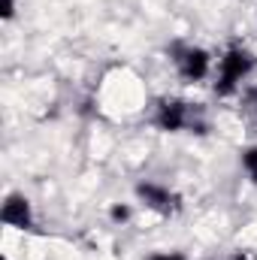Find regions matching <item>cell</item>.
<instances>
[{
  "label": "cell",
  "instance_id": "6da1fadb",
  "mask_svg": "<svg viewBox=\"0 0 257 260\" xmlns=\"http://www.w3.org/2000/svg\"><path fill=\"white\" fill-rule=\"evenodd\" d=\"M251 70H254V55H251L248 49H242V46H230V49L224 52V58L218 61V82H215V94L230 97V94L239 88V82H242Z\"/></svg>",
  "mask_w": 257,
  "mask_h": 260
},
{
  "label": "cell",
  "instance_id": "7a4b0ae2",
  "mask_svg": "<svg viewBox=\"0 0 257 260\" xmlns=\"http://www.w3.org/2000/svg\"><path fill=\"white\" fill-rule=\"evenodd\" d=\"M173 61L185 82H203L212 73V58L200 46H173Z\"/></svg>",
  "mask_w": 257,
  "mask_h": 260
},
{
  "label": "cell",
  "instance_id": "3957f363",
  "mask_svg": "<svg viewBox=\"0 0 257 260\" xmlns=\"http://www.w3.org/2000/svg\"><path fill=\"white\" fill-rule=\"evenodd\" d=\"M154 127L164 130V133H179V130H185V127H194L191 106L185 100H176V97L160 100V106L154 112Z\"/></svg>",
  "mask_w": 257,
  "mask_h": 260
},
{
  "label": "cell",
  "instance_id": "277c9868",
  "mask_svg": "<svg viewBox=\"0 0 257 260\" xmlns=\"http://www.w3.org/2000/svg\"><path fill=\"white\" fill-rule=\"evenodd\" d=\"M136 197L157 215H173L179 209V197L173 194L170 188L157 185V182H139L136 185Z\"/></svg>",
  "mask_w": 257,
  "mask_h": 260
},
{
  "label": "cell",
  "instance_id": "5b68a950",
  "mask_svg": "<svg viewBox=\"0 0 257 260\" xmlns=\"http://www.w3.org/2000/svg\"><path fill=\"white\" fill-rule=\"evenodd\" d=\"M0 221L6 227H15V230H30L34 227V209H30V200L24 194H9L3 200V209H0Z\"/></svg>",
  "mask_w": 257,
  "mask_h": 260
},
{
  "label": "cell",
  "instance_id": "8992f818",
  "mask_svg": "<svg viewBox=\"0 0 257 260\" xmlns=\"http://www.w3.org/2000/svg\"><path fill=\"white\" fill-rule=\"evenodd\" d=\"M242 170L248 173V179L257 185V145H251V148L242 151Z\"/></svg>",
  "mask_w": 257,
  "mask_h": 260
},
{
  "label": "cell",
  "instance_id": "52a82bcc",
  "mask_svg": "<svg viewBox=\"0 0 257 260\" xmlns=\"http://www.w3.org/2000/svg\"><path fill=\"white\" fill-rule=\"evenodd\" d=\"M130 215H133V212H130L127 203H115V206L109 209V218H112L115 224H124V221H130Z\"/></svg>",
  "mask_w": 257,
  "mask_h": 260
},
{
  "label": "cell",
  "instance_id": "ba28073f",
  "mask_svg": "<svg viewBox=\"0 0 257 260\" xmlns=\"http://www.w3.org/2000/svg\"><path fill=\"white\" fill-rule=\"evenodd\" d=\"M145 260H188L182 251H157V254H151V257Z\"/></svg>",
  "mask_w": 257,
  "mask_h": 260
},
{
  "label": "cell",
  "instance_id": "9c48e42d",
  "mask_svg": "<svg viewBox=\"0 0 257 260\" xmlns=\"http://www.w3.org/2000/svg\"><path fill=\"white\" fill-rule=\"evenodd\" d=\"M15 15V0H3V21H9Z\"/></svg>",
  "mask_w": 257,
  "mask_h": 260
},
{
  "label": "cell",
  "instance_id": "30bf717a",
  "mask_svg": "<svg viewBox=\"0 0 257 260\" xmlns=\"http://www.w3.org/2000/svg\"><path fill=\"white\" fill-rule=\"evenodd\" d=\"M248 106L257 112V88H254V91H248Z\"/></svg>",
  "mask_w": 257,
  "mask_h": 260
},
{
  "label": "cell",
  "instance_id": "8fae6325",
  "mask_svg": "<svg viewBox=\"0 0 257 260\" xmlns=\"http://www.w3.org/2000/svg\"><path fill=\"white\" fill-rule=\"evenodd\" d=\"M236 260H251L248 254H236Z\"/></svg>",
  "mask_w": 257,
  "mask_h": 260
}]
</instances>
